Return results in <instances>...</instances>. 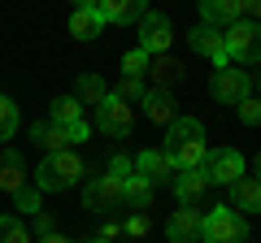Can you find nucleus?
Here are the masks:
<instances>
[{"label":"nucleus","mask_w":261,"mask_h":243,"mask_svg":"<svg viewBox=\"0 0 261 243\" xmlns=\"http://www.w3.org/2000/svg\"><path fill=\"white\" fill-rule=\"evenodd\" d=\"M187 39H192V52L209 56L218 70L231 66V61H226V48H222V31H218V26H205V22H200V26H192V35H187Z\"/></svg>","instance_id":"obj_10"},{"label":"nucleus","mask_w":261,"mask_h":243,"mask_svg":"<svg viewBox=\"0 0 261 243\" xmlns=\"http://www.w3.org/2000/svg\"><path fill=\"white\" fill-rule=\"evenodd\" d=\"M152 200V183L140 174H126L122 178V208H130V213H144Z\"/></svg>","instance_id":"obj_17"},{"label":"nucleus","mask_w":261,"mask_h":243,"mask_svg":"<svg viewBox=\"0 0 261 243\" xmlns=\"http://www.w3.org/2000/svg\"><path fill=\"white\" fill-rule=\"evenodd\" d=\"M83 208H92V213H113V208H122V178L118 174L92 178L83 187Z\"/></svg>","instance_id":"obj_7"},{"label":"nucleus","mask_w":261,"mask_h":243,"mask_svg":"<svg viewBox=\"0 0 261 243\" xmlns=\"http://www.w3.org/2000/svg\"><path fill=\"white\" fill-rule=\"evenodd\" d=\"M140 104H144V113H148V122H157V126H170L174 122V96L170 92H144L140 96Z\"/></svg>","instance_id":"obj_19"},{"label":"nucleus","mask_w":261,"mask_h":243,"mask_svg":"<svg viewBox=\"0 0 261 243\" xmlns=\"http://www.w3.org/2000/svg\"><path fill=\"white\" fill-rule=\"evenodd\" d=\"M31 143H39L44 152H61V148H70V139H65V126H53V122H35V126H31Z\"/></svg>","instance_id":"obj_21"},{"label":"nucleus","mask_w":261,"mask_h":243,"mask_svg":"<svg viewBox=\"0 0 261 243\" xmlns=\"http://www.w3.org/2000/svg\"><path fill=\"white\" fill-rule=\"evenodd\" d=\"M13 204H18L27 217L39 213V187H18V191H13Z\"/></svg>","instance_id":"obj_29"},{"label":"nucleus","mask_w":261,"mask_h":243,"mask_svg":"<svg viewBox=\"0 0 261 243\" xmlns=\"http://www.w3.org/2000/svg\"><path fill=\"white\" fill-rule=\"evenodd\" d=\"M130 122H135V113H130V104H122L118 96H105V100L96 104V131H105L109 139L130 135Z\"/></svg>","instance_id":"obj_9"},{"label":"nucleus","mask_w":261,"mask_h":243,"mask_svg":"<svg viewBox=\"0 0 261 243\" xmlns=\"http://www.w3.org/2000/svg\"><path fill=\"white\" fill-rule=\"evenodd\" d=\"M170 44H174V22L166 18V13H144L140 18V48L148 56H157V52H170Z\"/></svg>","instance_id":"obj_8"},{"label":"nucleus","mask_w":261,"mask_h":243,"mask_svg":"<svg viewBox=\"0 0 261 243\" xmlns=\"http://www.w3.org/2000/svg\"><path fill=\"white\" fill-rule=\"evenodd\" d=\"M205 191H209L205 169H183V174H174V196H178V204H183V208L200 204V200H205Z\"/></svg>","instance_id":"obj_12"},{"label":"nucleus","mask_w":261,"mask_h":243,"mask_svg":"<svg viewBox=\"0 0 261 243\" xmlns=\"http://www.w3.org/2000/svg\"><path fill=\"white\" fill-rule=\"evenodd\" d=\"M100 26H105L100 9H74V13H70V35H74V39H96Z\"/></svg>","instance_id":"obj_22"},{"label":"nucleus","mask_w":261,"mask_h":243,"mask_svg":"<svg viewBox=\"0 0 261 243\" xmlns=\"http://www.w3.org/2000/svg\"><path fill=\"white\" fill-rule=\"evenodd\" d=\"M39 243H74V239H65V234H57V230H53V234H44Z\"/></svg>","instance_id":"obj_35"},{"label":"nucleus","mask_w":261,"mask_h":243,"mask_svg":"<svg viewBox=\"0 0 261 243\" xmlns=\"http://www.w3.org/2000/svg\"><path fill=\"white\" fill-rule=\"evenodd\" d=\"M48 122H53V126H74V122H83V104H79L74 96H57V100L48 104Z\"/></svg>","instance_id":"obj_23"},{"label":"nucleus","mask_w":261,"mask_h":243,"mask_svg":"<svg viewBox=\"0 0 261 243\" xmlns=\"http://www.w3.org/2000/svg\"><path fill=\"white\" fill-rule=\"evenodd\" d=\"M105 96H109V87H105L100 74H79V83H74V100L79 104H100Z\"/></svg>","instance_id":"obj_24"},{"label":"nucleus","mask_w":261,"mask_h":243,"mask_svg":"<svg viewBox=\"0 0 261 243\" xmlns=\"http://www.w3.org/2000/svg\"><path fill=\"white\" fill-rule=\"evenodd\" d=\"M74 9H100V0H74Z\"/></svg>","instance_id":"obj_36"},{"label":"nucleus","mask_w":261,"mask_h":243,"mask_svg":"<svg viewBox=\"0 0 261 243\" xmlns=\"http://www.w3.org/2000/svg\"><path fill=\"white\" fill-rule=\"evenodd\" d=\"M109 174H118V178H126V174H135V165H130V157H122V152H118V157L109 161Z\"/></svg>","instance_id":"obj_32"},{"label":"nucleus","mask_w":261,"mask_h":243,"mask_svg":"<svg viewBox=\"0 0 261 243\" xmlns=\"http://www.w3.org/2000/svg\"><path fill=\"white\" fill-rule=\"evenodd\" d=\"M200 239L205 243H248V222H244L240 208L218 204V208H209L205 222H200Z\"/></svg>","instance_id":"obj_3"},{"label":"nucleus","mask_w":261,"mask_h":243,"mask_svg":"<svg viewBox=\"0 0 261 243\" xmlns=\"http://www.w3.org/2000/svg\"><path fill=\"white\" fill-rule=\"evenodd\" d=\"M144 74H152V83H157V92H170L174 83H183L187 66H183V61H174L170 52H157V61H148V70H144Z\"/></svg>","instance_id":"obj_13"},{"label":"nucleus","mask_w":261,"mask_h":243,"mask_svg":"<svg viewBox=\"0 0 261 243\" xmlns=\"http://www.w3.org/2000/svg\"><path fill=\"white\" fill-rule=\"evenodd\" d=\"M148 13V0H100V18L118 22V26H130Z\"/></svg>","instance_id":"obj_14"},{"label":"nucleus","mask_w":261,"mask_h":243,"mask_svg":"<svg viewBox=\"0 0 261 243\" xmlns=\"http://www.w3.org/2000/svg\"><path fill=\"white\" fill-rule=\"evenodd\" d=\"M79 178H83V157L70 152V148H61V152H48V157L39 161L35 187L39 191H65V187H74Z\"/></svg>","instance_id":"obj_2"},{"label":"nucleus","mask_w":261,"mask_h":243,"mask_svg":"<svg viewBox=\"0 0 261 243\" xmlns=\"http://www.w3.org/2000/svg\"><path fill=\"white\" fill-rule=\"evenodd\" d=\"M200 22L205 26H231V22H240V0H200Z\"/></svg>","instance_id":"obj_18"},{"label":"nucleus","mask_w":261,"mask_h":243,"mask_svg":"<svg viewBox=\"0 0 261 243\" xmlns=\"http://www.w3.org/2000/svg\"><path fill=\"white\" fill-rule=\"evenodd\" d=\"M257 92V74L252 70H235V66H222L214 70V78H209V96H214L218 104H240L244 96Z\"/></svg>","instance_id":"obj_5"},{"label":"nucleus","mask_w":261,"mask_h":243,"mask_svg":"<svg viewBox=\"0 0 261 243\" xmlns=\"http://www.w3.org/2000/svg\"><path fill=\"white\" fill-rule=\"evenodd\" d=\"M87 243H109V239H87Z\"/></svg>","instance_id":"obj_37"},{"label":"nucleus","mask_w":261,"mask_h":243,"mask_svg":"<svg viewBox=\"0 0 261 243\" xmlns=\"http://www.w3.org/2000/svg\"><path fill=\"white\" fill-rule=\"evenodd\" d=\"M200 222H205V217L196 213V208H178V213L166 222V234L174 243H200Z\"/></svg>","instance_id":"obj_15"},{"label":"nucleus","mask_w":261,"mask_h":243,"mask_svg":"<svg viewBox=\"0 0 261 243\" xmlns=\"http://www.w3.org/2000/svg\"><path fill=\"white\" fill-rule=\"evenodd\" d=\"M126 234L144 239V234H148V213H130V217H126Z\"/></svg>","instance_id":"obj_31"},{"label":"nucleus","mask_w":261,"mask_h":243,"mask_svg":"<svg viewBox=\"0 0 261 243\" xmlns=\"http://www.w3.org/2000/svg\"><path fill=\"white\" fill-rule=\"evenodd\" d=\"M0 243H31V234H27V222H22V217L0 213Z\"/></svg>","instance_id":"obj_25"},{"label":"nucleus","mask_w":261,"mask_h":243,"mask_svg":"<svg viewBox=\"0 0 261 243\" xmlns=\"http://www.w3.org/2000/svg\"><path fill=\"white\" fill-rule=\"evenodd\" d=\"M240 117L248 122V126H257V122H261V104H257V96H244V100H240Z\"/></svg>","instance_id":"obj_30"},{"label":"nucleus","mask_w":261,"mask_h":243,"mask_svg":"<svg viewBox=\"0 0 261 243\" xmlns=\"http://www.w3.org/2000/svg\"><path fill=\"white\" fill-rule=\"evenodd\" d=\"M18 104L9 100V96H0V143L5 139H13V135H18Z\"/></svg>","instance_id":"obj_26"},{"label":"nucleus","mask_w":261,"mask_h":243,"mask_svg":"<svg viewBox=\"0 0 261 243\" xmlns=\"http://www.w3.org/2000/svg\"><path fill=\"white\" fill-rule=\"evenodd\" d=\"M231 191H235V204H231V208H240V213H257V208H261V183H257L252 174L235 178Z\"/></svg>","instance_id":"obj_20"},{"label":"nucleus","mask_w":261,"mask_h":243,"mask_svg":"<svg viewBox=\"0 0 261 243\" xmlns=\"http://www.w3.org/2000/svg\"><path fill=\"white\" fill-rule=\"evenodd\" d=\"M35 230H39V239H44V234H53V222H48V213H35Z\"/></svg>","instance_id":"obj_34"},{"label":"nucleus","mask_w":261,"mask_h":243,"mask_svg":"<svg viewBox=\"0 0 261 243\" xmlns=\"http://www.w3.org/2000/svg\"><path fill=\"white\" fill-rule=\"evenodd\" d=\"M135 174L148 178L152 187H161V183H174V165H170V157H166V152H152V148L135 157Z\"/></svg>","instance_id":"obj_11"},{"label":"nucleus","mask_w":261,"mask_h":243,"mask_svg":"<svg viewBox=\"0 0 261 243\" xmlns=\"http://www.w3.org/2000/svg\"><path fill=\"white\" fill-rule=\"evenodd\" d=\"M205 178H209V187H231L235 178H244V157L235 148H214L205 152Z\"/></svg>","instance_id":"obj_6"},{"label":"nucleus","mask_w":261,"mask_h":243,"mask_svg":"<svg viewBox=\"0 0 261 243\" xmlns=\"http://www.w3.org/2000/svg\"><path fill=\"white\" fill-rule=\"evenodd\" d=\"M18 187H27V161H22L13 148H5L0 152V191L13 196Z\"/></svg>","instance_id":"obj_16"},{"label":"nucleus","mask_w":261,"mask_h":243,"mask_svg":"<svg viewBox=\"0 0 261 243\" xmlns=\"http://www.w3.org/2000/svg\"><path fill=\"white\" fill-rule=\"evenodd\" d=\"M222 48H226V61H240V66H257L261 61V31L257 22H231L222 31Z\"/></svg>","instance_id":"obj_4"},{"label":"nucleus","mask_w":261,"mask_h":243,"mask_svg":"<svg viewBox=\"0 0 261 243\" xmlns=\"http://www.w3.org/2000/svg\"><path fill=\"white\" fill-rule=\"evenodd\" d=\"M205 126L196 117H174L170 122V131H166V157L174 169H200L205 165Z\"/></svg>","instance_id":"obj_1"},{"label":"nucleus","mask_w":261,"mask_h":243,"mask_svg":"<svg viewBox=\"0 0 261 243\" xmlns=\"http://www.w3.org/2000/svg\"><path fill=\"white\" fill-rule=\"evenodd\" d=\"M87 135H92V126H87V122H74V126H65V139H70V143H83Z\"/></svg>","instance_id":"obj_33"},{"label":"nucleus","mask_w":261,"mask_h":243,"mask_svg":"<svg viewBox=\"0 0 261 243\" xmlns=\"http://www.w3.org/2000/svg\"><path fill=\"white\" fill-rule=\"evenodd\" d=\"M109 96H118L122 104H140V96H144V83H140V78H122V83H118V92H109Z\"/></svg>","instance_id":"obj_28"},{"label":"nucleus","mask_w":261,"mask_h":243,"mask_svg":"<svg viewBox=\"0 0 261 243\" xmlns=\"http://www.w3.org/2000/svg\"><path fill=\"white\" fill-rule=\"evenodd\" d=\"M144 70H148V52L144 48H130L122 56V78H144Z\"/></svg>","instance_id":"obj_27"}]
</instances>
